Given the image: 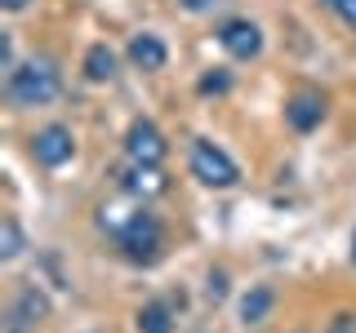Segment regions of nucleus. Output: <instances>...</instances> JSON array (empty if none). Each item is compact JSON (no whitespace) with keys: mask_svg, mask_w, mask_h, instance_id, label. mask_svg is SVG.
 <instances>
[{"mask_svg":"<svg viewBox=\"0 0 356 333\" xmlns=\"http://www.w3.org/2000/svg\"><path fill=\"white\" fill-rule=\"evenodd\" d=\"M103 227L116 236L129 262H156L161 258V222L147 209H125V205H103Z\"/></svg>","mask_w":356,"mask_h":333,"instance_id":"1","label":"nucleus"},{"mask_svg":"<svg viewBox=\"0 0 356 333\" xmlns=\"http://www.w3.org/2000/svg\"><path fill=\"white\" fill-rule=\"evenodd\" d=\"M9 103L14 107H44L58 98V71H54L49 58H31L9 71Z\"/></svg>","mask_w":356,"mask_h":333,"instance_id":"2","label":"nucleus"},{"mask_svg":"<svg viewBox=\"0 0 356 333\" xmlns=\"http://www.w3.org/2000/svg\"><path fill=\"white\" fill-rule=\"evenodd\" d=\"M192 173L200 178L205 187H236L241 182V169H236V160H232L227 151L218 147V142H209V138H196L192 142Z\"/></svg>","mask_w":356,"mask_h":333,"instance_id":"3","label":"nucleus"},{"mask_svg":"<svg viewBox=\"0 0 356 333\" xmlns=\"http://www.w3.org/2000/svg\"><path fill=\"white\" fill-rule=\"evenodd\" d=\"M165 151H170L165 133L156 129L152 120H134L129 133H125V155H129V164H161Z\"/></svg>","mask_w":356,"mask_h":333,"instance_id":"4","label":"nucleus"},{"mask_svg":"<svg viewBox=\"0 0 356 333\" xmlns=\"http://www.w3.org/2000/svg\"><path fill=\"white\" fill-rule=\"evenodd\" d=\"M218 44L232 53V58H259L263 53V31L254 27L250 18H232L218 27Z\"/></svg>","mask_w":356,"mask_h":333,"instance_id":"5","label":"nucleus"},{"mask_svg":"<svg viewBox=\"0 0 356 333\" xmlns=\"http://www.w3.org/2000/svg\"><path fill=\"white\" fill-rule=\"evenodd\" d=\"M31 151H36L40 164H49V169H58V164H67L76 155V138L67 125H49L36 133V142H31Z\"/></svg>","mask_w":356,"mask_h":333,"instance_id":"6","label":"nucleus"},{"mask_svg":"<svg viewBox=\"0 0 356 333\" xmlns=\"http://www.w3.org/2000/svg\"><path fill=\"white\" fill-rule=\"evenodd\" d=\"M129 62L143 67V71H161L165 62H170V49H165L161 36H152V31H143V36L129 40Z\"/></svg>","mask_w":356,"mask_h":333,"instance_id":"7","label":"nucleus"},{"mask_svg":"<svg viewBox=\"0 0 356 333\" xmlns=\"http://www.w3.org/2000/svg\"><path fill=\"white\" fill-rule=\"evenodd\" d=\"M285 116H289V125H294L298 133H312L325 120V98H316V94H298V98H289V107H285Z\"/></svg>","mask_w":356,"mask_h":333,"instance_id":"8","label":"nucleus"},{"mask_svg":"<svg viewBox=\"0 0 356 333\" xmlns=\"http://www.w3.org/2000/svg\"><path fill=\"white\" fill-rule=\"evenodd\" d=\"M165 187H170V178L161 173V164H134V169L125 173V191H129V196L152 200V196H161Z\"/></svg>","mask_w":356,"mask_h":333,"instance_id":"9","label":"nucleus"},{"mask_svg":"<svg viewBox=\"0 0 356 333\" xmlns=\"http://www.w3.org/2000/svg\"><path fill=\"white\" fill-rule=\"evenodd\" d=\"M44 316H49L44 293H36V289H22L18 302H14V325H18V329H31V325H40Z\"/></svg>","mask_w":356,"mask_h":333,"instance_id":"10","label":"nucleus"},{"mask_svg":"<svg viewBox=\"0 0 356 333\" xmlns=\"http://www.w3.org/2000/svg\"><path fill=\"white\" fill-rule=\"evenodd\" d=\"M85 76L94 85H107L111 76H116V53H111L107 44H94V49L85 53Z\"/></svg>","mask_w":356,"mask_h":333,"instance_id":"11","label":"nucleus"},{"mask_svg":"<svg viewBox=\"0 0 356 333\" xmlns=\"http://www.w3.org/2000/svg\"><path fill=\"white\" fill-rule=\"evenodd\" d=\"M276 302V293L267 284H254L250 293H245V302H241V316H245V325H263L267 320V311H272Z\"/></svg>","mask_w":356,"mask_h":333,"instance_id":"12","label":"nucleus"},{"mask_svg":"<svg viewBox=\"0 0 356 333\" xmlns=\"http://www.w3.org/2000/svg\"><path fill=\"white\" fill-rule=\"evenodd\" d=\"M170 329H174V320L165 302H147L138 311V333H170Z\"/></svg>","mask_w":356,"mask_h":333,"instance_id":"13","label":"nucleus"},{"mask_svg":"<svg viewBox=\"0 0 356 333\" xmlns=\"http://www.w3.org/2000/svg\"><path fill=\"white\" fill-rule=\"evenodd\" d=\"M18 253H22V231L14 218H5L0 222V258H18Z\"/></svg>","mask_w":356,"mask_h":333,"instance_id":"14","label":"nucleus"},{"mask_svg":"<svg viewBox=\"0 0 356 333\" xmlns=\"http://www.w3.org/2000/svg\"><path fill=\"white\" fill-rule=\"evenodd\" d=\"M325 5L334 9V14H339L343 22H348V27L356 31V0H325Z\"/></svg>","mask_w":356,"mask_h":333,"instance_id":"15","label":"nucleus"},{"mask_svg":"<svg viewBox=\"0 0 356 333\" xmlns=\"http://www.w3.org/2000/svg\"><path fill=\"white\" fill-rule=\"evenodd\" d=\"M200 89H205V94H222V89H227V76H205Z\"/></svg>","mask_w":356,"mask_h":333,"instance_id":"16","label":"nucleus"},{"mask_svg":"<svg viewBox=\"0 0 356 333\" xmlns=\"http://www.w3.org/2000/svg\"><path fill=\"white\" fill-rule=\"evenodd\" d=\"M330 333H356V320H352V316H339V320L330 325Z\"/></svg>","mask_w":356,"mask_h":333,"instance_id":"17","label":"nucleus"},{"mask_svg":"<svg viewBox=\"0 0 356 333\" xmlns=\"http://www.w3.org/2000/svg\"><path fill=\"white\" fill-rule=\"evenodd\" d=\"M0 5H5L9 14H18V9H27V5H31V0H0Z\"/></svg>","mask_w":356,"mask_h":333,"instance_id":"18","label":"nucleus"},{"mask_svg":"<svg viewBox=\"0 0 356 333\" xmlns=\"http://www.w3.org/2000/svg\"><path fill=\"white\" fill-rule=\"evenodd\" d=\"M352 258H356V249H352Z\"/></svg>","mask_w":356,"mask_h":333,"instance_id":"19","label":"nucleus"}]
</instances>
